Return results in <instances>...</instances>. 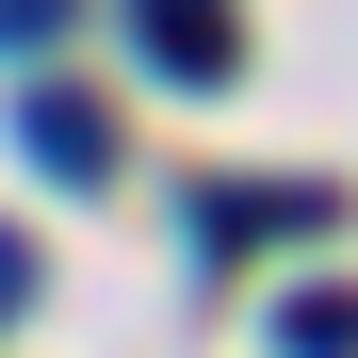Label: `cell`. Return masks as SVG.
Instances as JSON below:
<instances>
[{
    "instance_id": "5b68a950",
    "label": "cell",
    "mask_w": 358,
    "mask_h": 358,
    "mask_svg": "<svg viewBox=\"0 0 358 358\" xmlns=\"http://www.w3.org/2000/svg\"><path fill=\"white\" fill-rule=\"evenodd\" d=\"M66 17H82V0H0V49H49Z\"/></svg>"
},
{
    "instance_id": "277c9868",
    "label": "cell",
    "mask_w": 358,
    "mask_h": 358,
    "mask_svg": "<svg viewBox=\"0 0 358 358\" xmlns=\"http://www.w3.org/2000/svg\"><path fill=\"white\" fill-rule=\"evenodd\" d=\"M277 358H358V293H293V310H277Z\"/></svg>"
},
{
    "instance_id": "6da1fadb",
    "label": "cell",
    "mask_w": 358,
    "mask_h": 358,
    "mask_svg": "<svg viewBox=\"0 0 358 358\" xmlns=\"http://www.w3.org/2000/svg\"><path fill=\"white\" fill-rule=\"evenodd\" d=\"M293 228H326V196H310V179H212V196H196V245H212V261L293 245Z\"/></svg>"
},
{
    "instance_id": "7a4b0ae2",
    "label": "cell",
    "mask_w": 358,
    "mask_h": 358,
    "mask_svg": "<svg viewBox=\"0 0 358 358\" xmlns=\"http://www.w3.org/2000/svg\"><path fill=\"white\" fill-rule=\"evenodd\" d=\"M131 49H147V66L163 82H228V66H245V33H228V0H131Z\"/></svg>"
},
{
    "instance_id": "8992f818",
    "label": "cell",
    "mask_w": 358,
    "mask_h": 358,
    "mask_svg": "<svg viewBox=\"0 0 358 358\" xmlns=\"http://www.w3.org/2000/svg\"><path fill=\"white\" fill-rule=\"evenodd\" d=\"M0 310H33V245H17V228H0Z\"/></svg>"
},
{
    "instance_id": "3957f363",
    "label": "cell",
    "mask_w": 358,
    "mask_h": 358,
    "mask_svg": "<svg viewBox=\"0 0 358 358\" xmlns=\"http://www.w3.org/2000/svg\"><path fill=\"white\" fill-rule=\"evenodd\" d=\"M17 147H33L49 179H114V114H98L82 82H17Z\"/></svg>"
}]
</instances>
